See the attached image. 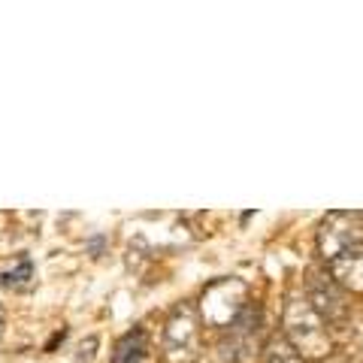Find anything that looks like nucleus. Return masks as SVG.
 Returning <instances> with one entry per match:
<instances>
[{"instance_id":"1","label":"nucleus","mask_w":363,"mask_h":363,"mask_svg":"<svg viewBox=\"0 0 363 363\" xmlns=\"http://www.w3.org/2000/svg\"><path fill=\"white\" fill-rule=\"evenodd\" d=\"M285 339L297 348L303 360H324L333 351L330 330L312 312L306 297H291L285 303Z\"/></svg>"},{"instance_id":"2","label":"nucleus","mask_w":363,"mask_h":363,"mask_svg":"<svg viewBox=\"0 0 363 363\" xmlns=\"http://www.w3.org/2000/svg\"><path fill=\"white\" fill-rule=\"evenodd\" d=\"M221 360L227 363H252L264 351V309L260 303H248L240 318L221 330Z\"/></svg>"},{"instance_id":"3","label":"nucleus","mask_w":363,"mask_h":363,"mask_svg":"<svg viewBox=\"0 0 363 363\" xmlns=\"http://www.w3.org/2000/svg\"><path fill=\"white\" fill-rule=\"evenodd\" d=\"M248 303L252 300H248V285L245 281L236 279V276H224V279H215V281H209V285L203 288L197 315H200L203 324L224 330V327H230L236 318H240V312L245 309Z\"/></svg>"},{"instance_id":"4","label":"nucleus","mask_w":363,"mask_h":363,"mask_svg":"<svg viewBox=\"0 0 363 363\" xmlns=\"http://www.w3.org/2000/svg\"><path fill=\"white\" fill-rule=\"evenodd\" d=\"M167 363H194L200 357V315L191 303H179L164 327Z\"/></svg>"},{"instance_id":"5","label":"nucleus","mask_w":363,"mask_h":363,"mask_svg":"<svg viewBox=\"0 0 363 363\" xmlns=\"http://www.w3.org/2000/svg\"><path fill=\"white\" fill-rule=\"evenodd\" d=\"M306 303L324 321V327H342L351 318L345 291L330 279V272H321V269L306 272Z\"/></svg>"},{"instance_id":"6","label":"nucleus","mask_w":363,"mask_h":363,"mask_svg":"<svg viewBox=\"0 0 363 363\" xmlns=\"http://www.w3.org/2000/svg\"><path fill=\"white\" fill-rule=\"evenodd\" d=\"M354 245H363V212H330L318 227V252L327 264Z\"/></svg>"},{"instance_id":"7","label":"nucleus","mask_w":363,"mask_h":363,"mask_svg":"<svg viewBox=\"0 0 363 363\" xmlns=\"http://www.w3.org/2000/svg\"><path fill=\"white\" fill-rule=\"evenodd\" d=\"M327 267H330V279L345 294H363V245L348 248Z\"/></svg>"},{"instance_id":"8","label":"nucleus","mask_w":363,"mask_h":363,"mask_svg":"<svg viewBox=\"0 0 363 363\" xmlns=\"http://www.w3.org/2000/svg\"><path fill=\"white\" fill-rule=\"evenodd\" d=\"M145 351H149V336L143 327H133L118 339L116 351H112V363H143Z\"/></svg>"},{"instance_id":"9","label":"nucleus","mask_w":363,"mask_h":363,"mask_svg":"<svg viewBox=\"0 0 363 363\" xmlns=\"http://www.w3.org/2000/svg\"><path fill=\"white\" fill-rule=\"evenodd\" d=\"M30 279H33V260L28 255H16L9 264H4V269H0V285L16 288V291L28 288Z\"/></svg>"},{"instance_id":"10","label":"nucleus","mask_w":363,"mask_h":363,"mask_svg":"<svg viewBox=\"0 0 363 363\" xmlns=\"http://www.w3.org/2000/svg\"><path fill=\"white\" fill-rule=\"evenodd\" d=\"M264 360L267 363H306L300 354H297V348H294L285 333H276V336H269L267 339V345H264Z\"/></svg>"}]
</instances>
